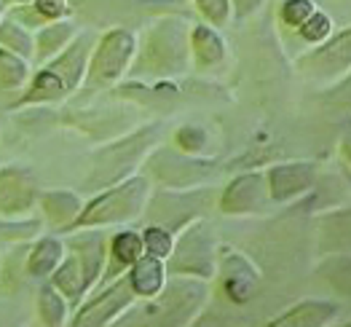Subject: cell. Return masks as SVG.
<instances>
[{"mask_svg": "<svg viewBox=\"0 0 351 327\" xmlns=\"http://www.w3.org/2000/svg\"><path fill=\"white\" fill-rule=\"evenodd\" d=\"M191 27L180 16H161L145 30L140 54H137V73L143 75H175L188 67L191 60Z\"/></svg>", "mask_w": 351, "mask_h": 327, "instance_id": "1", "label": "cell"}, {"mask_svg": "<svg viewBox=\"0 0 351 327\" xmlns=\"http://www.w3.org/2000/svg\"><path fill=\"white\" fill-rule=\"evenodd\" d=\"M147 193H150L147 178L137 175V178L123 180V182H118L113 188H108L105 193H99L88 207H84V212L64 231L97 228V226H113V223L134 220L145 209Z\"/></svg>", "mask_w": 351, "mask_h": 327, "instance_id": "2", "label": "cell"}, {"mask_svg": "<svg viewBox=\"0 0 351 327\" xmlns=\"http://www.w3.org/2000/svg\"><path fill=\"white\" fill-rule=\"evenodd\" d=\"M137 54V38L134 32L113 27L108 30L94 46L86 67L88 86H110L129 70V64Z\"/></svg>", "mask_w": 351, "mask_h": 327, "instance_id": "3", "label": "cell"}, {"mask_svg": "<svg viewBox=\"0 0 351 327\" xmlns=\"http://www.w3.org/2000/svg\"><path fill=\"white\" fill-rule=\"evenodd\" d=\"M105 261V250L99 239H81L73 247V255L62 261V266L54 271V290L64 293L70 300H78L88 284L97 279Z\"/></svg>", "mask_w": 351, "mask_h": 327, "instance_id": "4", "label": "cell"}, {"mask_svg": "<svg viewBox=\"0 0 351 327\" xmlns=\"http://www.w3.org/2000/svg\"><path fill=\"white\" fill-rule=\"evenodd\" d=\"M172 271L209 279L215 274V234L206 223H193L182 231V237L172 247Z\"/></svg>", "mask_w": 351, "mask_h": 327, "instance_id": "5", "label": "cell"}, {"mask_svg": "<svg viewBox=\"0 0 351 327\" xmlns=\"http://www.w3.org/2000/svg\"><path fill=\"white\" fill-rule=\"evenodd\" d=\"M298 70L317 81H338L351 70V27L327 38L298 60Z\"/></svg>", "mask_w": 351, "mask_h": 327, "instance_id": "6", "label": "cell"}, {"mask_svg": "<svg viewBox=\"0 0 351 327\" xmlns=\"http://www.w3.org/2000/svg\"><path fill=\"white\" fill-rule=\"evenodd\" d=\"M156 132H158V123H150L145 129H140L137 134L121 140L118 145L108 148L105 153L97 156V167H94V180L97 182H116L121 180L137 161H140V153H145L150 148V143L156 140Z\"/></svg>", "mask_w": 351, "mask_h": 327, "instance_id": "7", "label": "cell"}, {"mask_svg": "<svg viewBox=\"0 0 351 327\" xmlns=\"http://www.w3.org/2000/svg\"><path fill=\"white\" fill-rule=\"evenodd\" d=\"M268 182V199L276 204L293 202L295 196L306 193L317 182V167L311 161H290V164H276L265 172Z\"/></svg>", "mask_w": 351, "mask_h": 327, "instance_id": "8", "label": "cell"}, {"mask_svg": "<svg viewBox=\"0 0 351 327\" xmlns=\"http://www.w3.org/2000/svg\"><path fill=\"white\" fill-rule=\"evenodd\" d=\"M265 204H268V182L261 172H247L234 178L220 196V212L226 215H255Z\"/></svg>", "mask_w": 351, "mask_h": 327, "instance_id": "9", "label": "cell"}, {"mask_svg": "<svg viewBox=\"0 0 351 327\" xmlns=\"http://www.w3.org/2000/svg\"><path fill=\"white\" fill-rule=\"evenodd\" d=\"M38 199L35 178L25 167H5L0 169V217H19L27 215Z\"/></svg>", "mask_w": 351, "mask_h": 327, "instance_id": "10", "label": "cell"}, {"mask_svg": "<svg viewBox=\"0 0 351 327\" xmlns=\"http://www.w3.org/2000/svg\"><path fill=\"white\" fill-rule=\"evenodd\" d=\"M91 49H94V38L88 32H81L73 38V43L57 54L54 60L46 64V70L57 78L59 84L64 86V91H75V86L84 81L88 67V57H91Z\"/></svg>", "mask_w": 351, "mask_h": 327, "instance_id": "11", "label": "cell"}, {"mask_svg": "<svg viewBox=\"0 0 351 327\" xmlns=\"http://www.w3.org/2000/svg\"><path fill=\"white\" fill-rule=\"evenodd\" d=\"M134 298V290L126 279H118L113 287H108L97 300H91L88 306H84L75 317L73 327H105L113 317H118V311H123Z\"/></svg>", "mask_w": 351, "mask_h": 327, "instance_id": "12", "label": "cell"}, {"mask_svg": "<svg viewBox=\"0 0 351 327\" xmlns=\"http://www.w3.org/2000/svg\"><path fill=\"white\" fill-rule=\"evenodd\" d=\"M261 284V274L241 252L228 250L223 258V287L234 303H247Z\"/></svg>", "mask_w": 351, "mask_h": 327, "instance_id": "13", "label": "cell"}, {"mask_svg": "<svg viewBox=\"0 0 351 327\" xmlns=\"http://www.w3.org/2000/svg\"><path fill=\"white\" fill-rule=\"evenodd\" d=\"M338 311L341 308L330 300H303L265 327H327L338 317Z\"/></svg>", "mask_w": 351, "mask_h": 327, "instance_id": "14", "label": "cell"}, {"mask_svg": "<svg viewBox=\"0 0 351 327\" xmlns=\"http://www.w3.org/2000/svg\"><path fill=\"white\" fill-rule=\"evenodd\" d=\"M78 32H75V25L73 22H67V19H59V22H46L40 30L35 32V60L38 62H51L57 54H62L70 43H73V38H75Z\"/></svg>", "mask_w": 351, "mask_h": 327, "instance_id": "15", "label": "cell"}, {"mask_svg": "<svg viewBox=\"0 0 351 327\" xmlns=\"http://www.w3.org/2000/svg\"><path fill=\"white\" fill-rule=\"evenodd\" d=\"M191 54L199 67H215L226 60V43L220 32L209 25H193L191 27Z\"/></svg>", "mask_w": 351, "mask_h": 327, "instance_id": "16", "label": "cell"}, {"mask_svg": "<svg viewBox=\"0 0 351 327\" xmlns=\"http://www.w3.org/2000/svg\"><path fill=\"white\" fill-rule=\"evenodd\" d=\"M164 263L158 258H150V255H143L132 271H129V284L134 290V295L143 298H156L161 290H164Z\"/></svg>", "mask_w": 351, "mask_h": 327, "instance_id": "17", "label": "cell"}, {"mask_svg": "<svg viewBox=\"0 0 351 327\" xmlns=\"http://www.w3.org/2000/svg\"><path fill=\"white\" fill-rule=\"evenodd\" d=\"M40 207L46 212V217L51 223H57L62 228H67L84 209H81V199L70 191H49L40 196Z\"/></svg>", "mask_w": 351, "mask_h": 327, "instance_id": "18", "label": "cell"}, {"mask_svg": "<svg viewBox=\"0 0 351 327\" xmlns=\"http://www.w3.org/2000/svg\"><path fill=\"white\" fill-rule=\"evenodd\" d=\"M0 49L22 57V60H32L35 54V40H32V32L27 30V25H22L19 19L8 16V19H0Z\"/></svg>", "mask_w": 351, "mask_h": 327, "instance_id": "19", "label": "cell"}, {"mask_svg": "<svg viewBox=\"0 0 351 327\" xmlns=\"http://www.w3.org/2000/svg\"><path fill=\"white\" fill-rule=\"evenodd\" d=\"M64 261V247L59 239H40L29 252L27 268L32 276H49Z\"/></svg>", "mask_w": 351, "mask_h": 327, "instance_id": "20", "label": "cell"}, {"mask_svg": "<svg viewBox=\"0 0 351 327\" xmlns=\"http://www.w3.org/2000/svg\"><path fill=\"white\" fill-rule=\"evenodd\" d=\"M143 237L134 231H121L110 241V255H113V271L110 276L121 271V268H132L140 258H143Z\"/></svg>", "mask_w": 351, "mask_h": 327, "instance_id": "21", "label": "cell"}, {"mask_svg": "<svg viewBox=\"0 0 351 327\" xmlns=\"http://www.w3.org/2000/svg\"><path fill=\"white\" fill-rule=\"evenodd\" d=\"M317 274L322 276L324 282L341 293V295L351 298V258L349 255H332V258H324Z\"/></svg>", "mask_w": 351, "mask_h": 327, "instance_id": "22", "label": "cell"}, {"mask_svg": "<svg viewBox=\"0 0 351 327\" xmlns=\"http://www.w3.org/2000/svg\"><path fill=\"white\" fill-rule=\"evenodd\" d=\"M202 169L199 161H193L191 156L182 158L177 153H161L156 161H153V172L164 180H175V178H196Z\"/></svg>", "mask_w": 351, "mask_h": 327, "instance_id": "23", "label": "cell"}, {"mask_svg": "<svg viewBox=\"0 0 351 327\" xmlns=\"http://www.w3.org/2000/svg\"><path fill=\"white\" fill-rule=\"evenodd\" d=\"M27 75H29L27 60H22V57L0 49V91H11L25 86Z\"/></svg>", "mask_w": 351, "mask_h": 327, "instance_id": "24", "label": "cell"}, {"mask_svg": "<svg viewBox=\"0 0 351 327\" xmlns=\"http://www.w3.org/2000/svg\"><path fill=\"white\" fill-rule=\"evenodd\" d=\"M298 32H300V38L306 40V43H314V46H319V43H324L327 38H330V32H332V22H330V16L324 14V11H314L300 27H298Z\"/></svg>", "mask_w": 351, "mask_h": 327, "instance_id": "25", "label": "cell"}, {"mask_svg": "<svg viewBox=\"0 0 351 327\" xmlns=\"http://www.w3.org/2000/svg\"><path fill=\"white\" fill-rule=\"evenodd\" d=\"M143 247H145V252L150 255V258L164 261V258L172 255L175 239H172L169 231H164V228H158V226H150L145 234H143Z\"/></svg>", "mask_w": 351, "mask_h": 327, "instance_id": "26", "label": "cell"}, {"mask_svg": "<svg viewBox=\"0 0 351 327\" xmlns=\"http://www.w3.org/2000/svg\"><path fill=\"white\" fill-rule=\"evenodd\" d=\"M196 11L202 14L209 27H226V22L231 19V0H193Z\"/></svg>", "mask_w": 351, "mask_h": 327, "instance_id": "27", "label": "cell"}, {"mask_svg": "<svg viewBox=\"0 0 351 327\" xmlns=\"http://www.w3.org/2000/svg\"><path fill=\"white\" fill-rule=\"evenodd\" d=\"M40 317L49 327H59L64 319V300L54 287H43L40 293Z\"/></svg>", "mask_w": 351, "mask_h": 327, "instance_id": "28", "label": "cell"}, {"mask_svg": "<svg viewBox=\"0 0 351 327\" xmlns=\"http://www.w3.org/2000/svg\"><path fill=\"white\" fill-rule=\"evenodd\" d=\"M314 11H317V5L311 0H285L279 8V16L287 27H300Z\"/></svg>", "mask_w": 351, "mask_h": 327, "instance_id": "29", "label": "cell"}, {"mask_svg": "<svg viewBox=\"0 0 351 327\" xmlns=\"http://www.w3.org/2000/svg\"><path fill=\"white\" fill-rule=\"evenodd\" d=\"M175 140H177V148L182 150V153H188V156L202 153L206 145L204 129H199V126H180L175 134Z\"/></svg>", "mask_w": 351, "mask_h": 327, "instance_id": "30", "label": "cell"}, {"mask_svg": "<svg viewBox=\"0 0 351 327\" xmlns=\"http://www.w3.org/2000/svg\"><path fill=\"white\" fill-rule=\"evenodd\" d=\"M32 8H35V14L43 22H59V19H64L70 14V8H67L64 0H35Z\"/></svg>", "mask_w": 351, "mask_h": 327, "instance_id": "31", "label": "cell"}, {"mask_svg": "<svg viewBox=\"0 0 351 327\" xmlns=\"http://www.w3.org/2000/svg\"><path fill=\"white\" fill-rule=\"evenodd\" d=\"M265 0H231V11L236 19H250L263 8Z\"/></svg>", "mask_w": 351, "mask_h": 327, "instance_id": "32", "label": "cell"}, {"mask_svg": "<svg viewBox=\"0 0 351 327\" xmlns=\"http://www.w3.org/2000/svg\"><path fill=\"white\" fill-rule=\"evenodd\" d=\"M341 153H343L346 164L351 167V134H346V137H343V143H341Z\"/></svg>", "mask_w": 351, "mask_h": 327, "instance_id": "33", "label": "cell"}, {"mask_svg": "<svg viewBox=\"0 0 351 327\" xmlns=\"http://www.w3.org/2000/svg\"><path fill=\"white\" fill-rule=\"evenodd\" d=\"M14 3H35V0H14Z\"/></svg>", "mask_w": 351, "mask_h": 327, "instance_id": "34", "label": "cell"}, {"mask_svg": "<svg viewBox=\"0 0 351 327\" xmlns=\"http://www.w3.org/2000/svg\"><path fill=\"white\" fill-rule=\"evenodd\" d=\"M341 327H351V322H349V325H341Z\"/></svg>", "mask_w": 351, "mask_h": 327, "instance_id": "35", "label": "cell"}, {"mask_svg": "<svg viewBox=\"0 0 351 327\" xmlns=\"http://www.w3.org/2000/svg\"><path fill=\"white\" fill-rule=\"evenodd\" d=\"M0 19H3V11H0Z\"/></svg>", "mask_w": 351, "mask_h": 327, "instance_id": "36", "label": "cell"}]
</instances>
